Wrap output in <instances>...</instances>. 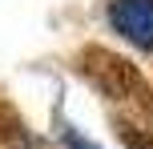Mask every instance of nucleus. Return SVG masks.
<instances>
[{
	"instance_id": "nucleus-4",
	"label": "nucleus",
	"mask_w": 153,
	"mask_h": 149,
	"mask_svg": "<svg viewBox=\"0 0 153 149\" xmlns=\"http://www.w3.org/2000/svg\"><path fill=\"white\" fill-rule=\"evenodd\" d=\"M117 137H121V145L125 149H153V133L149 129H141V125H117Z\"/></svg>"
},
{
	"instance_id": "nucleus-1",
	"label": "nucleus",
	"mask_w": 153,
	"mask_h": 149,
	"mask_svg": "<svg viewBox=\"0 0 153 149\" xmlns=\"http://www.w3.org/2000/svg\"><path fill=\"white\" fill-rule=\"evenodd\" d=\"M76 69H81V77L89 81L101 97H109V101L153 105L149 81L141 77V69L133 61H125L121 53L105 48V44H85L81 53H76Z\"/></svg>"
},
{
	"instance_id": "nucleus-2",
	"label": "nucleus",
	"mask_w": 153,
	"mask_h": 149,
	"mask_svg": "<svg viewBox=\"0 0 153 149\" xmlns=\"http://www.w3.org/2000/svg\"><path fill=\"white\" fill-rule=\"evenodd\" d=\"M105 16L117 36H125L141 53H153V0H109Z\"/></svg>"
},
{
	"instance_id": "nucleus-5",
	"label": "nucleus",
	"mask_w": 153,
	"mask_h": 149,
	"mask_svg": "<svg viewBox=\"0 0 153 149\" xmlns=\"http://www.w3.org/2000/svg\"><path fill=\"white\" fill-rule=\"evenodd\" d=\"M61 137H65V145H69V149H97V145H89V141H85L81 133H73V129H65Z\"/></svg>"
},
{
	"instance_id": "nucleus-3",
	"label": "nucleus",
	"mask_w": 153,
	"mask_h": 149,
	"mask_svg": "<svg viewBox=\"0 0 153 149\" xmlns=\"http://www.w3.org/2000/svg\"><path fill=\"white\" fill-rule=\"evenodd\" d=\"M0 137H4L8 145H16V149H28V145H36L28 133H24V125H20V117H16L8 105H0Z\"/></svg>"
}]
</instances>
